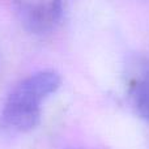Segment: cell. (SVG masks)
I'll use <instances>...</instances> for the list:
<instances>
[{
	"mask_svg": "<svg viewBox=\"0 0 149 149\" xmlns=\"http://www.w3.org/2000/svg\"><path fill=\"white\" fill-rule=\"evenodd\" d=\"M21 24L34 34L51 31L60 21L63 0H13Z\"/></svg>",
	"mask_w": 149,
	"mask_h": 149,
	"instance_id": "2",
	"label": "cell"
},
{
	"mask_svg": "<svg viewBox=\"0 0 149 149\" xmlns=\"http://www.w3.org/2000/svg\"><path fill=\"white\" fill-rule=\"evenodd\" d=\"M71 149H77V148H71Z\"/></svg>",
	"mask_w": 149,
	"mask_h": 149,
	"instance_id": "4",
	"label": "cell"
},
{
	"mask_svg": "<svg viewBox=\"0 0 149 149\" xmlns=\"http://www.w3.org/2000/svg\"><path fill=\"white\" fill-rule=\"evenodd\" d=\"M62 77L52 70L39 71L24 79L9 93L1 111L3 127L12 132H29L41 119V105L54 94Z\"/></svg>",
	"mask_w": 149,
	"mask_h": 149,
	"instance_id": "1",
	"label": "cell"
},
{
	"mask_svg": "<svg viewBox=\"0 0 149 149\" xmlns=\"http://www.w3.org/2000/svg\"><path fill=\"white\" fill-rule=\"evenodd\" d=\"M128 94L135 113L149 123V63H144L128 81Z\"/></svg>",
	"mask_w": 149,
	"mask_h": 149,
	"instance_id": "3",
	"label": "cell"
}]
</instances>
